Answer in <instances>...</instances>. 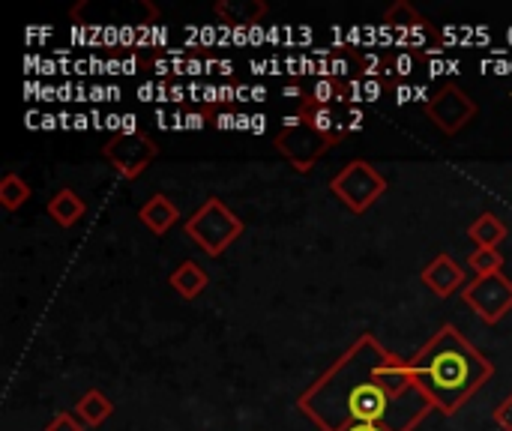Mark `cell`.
<instances>
[{
  "label": "cell",
  "mask_w": 512,
  "mask_h": 431,
  "mask_svg": "<svg viewBox=\"0 0 512 431\" xmlns=\"http://www.w3.org/2000/svg\"><path fill=\"white\" fill-rule=\"evenodd\" d=\"M462 300L471 312L480 315L486 324H498L512 309V279L504 273L498 276H477L471 285H465Z\"/></svg>",
  "instance_id": "ba28073f"
},
{
  "label": "cell",
  "mask_w": 512,
  "mask_h": 431,
  "mask_svg": "<svg viewBox=\"0 0 512 431\" xmlns=\"http://www.w3.org/2000/svg\"><path fill=\"white\" fill-rule=\"evenodd\" d=\"M426 117L444 132V135H459L474 117H477V102L456 84V81H444L438 90H432V96L423 102Z\"/></svg>",
  "instance_id": "8992f818"
},
{
  "label": "cell",
  "mask_w": 512,
  "mask_h": 431,
  "mask_svg": "<svg viewBox=\"0 0 512 431\" xmlns=\"http://www.w3.org/2000/svg\"><path fill=\"white\" fill-rule=\"evenodd\" d=\"M168 282H171V288L183 297V300H195V297H201L204 294V288H207V273L195 264V261H183L171 276H168Z\"/></svg>",
  "instance_id": "4fadbf2b"
},
{
  "label": "cell",
  "mask_w": 512,
  "mask_h": 431,
  "mask_svg": "<svg viewBox=\"0 0 512 431\" xmlns=\"http://www.w3.org/2000/svg\"><path fill=\"white\" fill-rule=\"evenodd\" d=\"M138 219H141V225H144L147 231H153L156 237H162V234H168V231L180 222V210H177L174 201H168V195L156 192V195H150V198L141 204Z\"/></svg>",
  "instance_id": "30bf717a"
},
{
  "label": "cell",
  "mask_w": 512,
  "mask_h": 431,
  "mask_svg": "<svg viewBox=\"0 0 512 431\" xmlns=\"http://www.w3.org/2000/svg\"><path fill=\"white\" fill-rule=\"evenodd\" d=\"M357 66L363 75H384L387 78V57H381V54H363V57H357Z\"/></svg>",
  "instance_id": "d6986e66"
},
{
  "label": "cell",
  "mask_w": 512,
  "mask_h": 431,
  "mask_svg": "<svg viewBox=\"0 0 512 431\" xmlns=\"http://www.w3.org/2000/svg\"><path fill=\"white\" fill-rule=\"evenodd\" d=\"M507 225L495 216V213H480L477 222H471L468 228V237L474 240L477 249H498L504 240H507Z\"/></svg>",
  "instance_id": "5bb4252c"
},
{
  "label": "cell",
  "mask_w": 512,
  "mask_h": 431,
  "mask_svg": "<svg viewBox=\"0 0 512 431\" xmlns=\"http://www.w3.org/2000/svg\"><path fill=\"white\" fill-rule=\"evenodd\" d=\"M213 9H216V18H222L231 27H237V24H243V27L258 24L270 12V6L261 3V0H219Z\"/></svg>",
  "instance_id": "8fae6325"
},
{
  "label": "cell",
  "mask_w": 512,
  "mask_h": 431,
  "mask_svg": "<svg viewBox=\"0 0 512 431\" xmlns=\"http://www.w3.org/2000/svg\"><path fill=\"white\" fill-rule=\"evenodd\" d=\"M384 24L396 27V30H426L429 21L408 3V0H396L387 12H384Z\"/></svg>",
  "instance_id": "2e32d148"
},
{
  "label": "cell",
  "mask_w": 512,
  "mask_h": 431,
  "mask_svg": "<svg viewBox=\"0 0 512 431\" xmlns=\"http://www.w3.org/2000/svg\"><path fill=\"white\" fill-rule=\"evenodd\" d=\"M30 195H33V189H30V183L24 180V177H18V174H6L3 180H0V204L9 210V213H15L18 207H24L27 201H30Z\"/></svg>",
  "instance_id": "e0dca14e"
},
{
  "label": "cell",
  "mask_w": 512,
  "mask_h": 431,
  "mask_svg": "<svg viewBox=\"0 0 512 431\" xmlns=\"http://www.w3.org/2000/svg\"><path fill=\"white\" fill-rule=\"evenodd\" d=\"M342 431H390V429H384V426H348V429H342Z\"/></svg>",
  "instance_id": "603a6c76"
},
{
  "label": "cell",
  "mask_w": 512,
  "mask_h": 431,
  "mask_svg": "<svg viewBox=\"0 0 512 431\" xmlns=\"http://www.w3.org/2000/svg\"><path fill=\"white\" fill-rule=\"evenodd\" d=\"M102 156L105 162L117 171L120 180H135L141 177L150 162L159 156V144L144 135V132H135V135H117L111 138L105 147H102Z\"/></svg>",
  "instance_id": "52a82bcc"
},
{
  "label": "cell",
  "mask_w": 512,
  "mask_h": 431,
  "mask_svg": "<svg viewBox=\"0 0 512 431\" xmlns=\"http://www.w3.org/2000/svg\"><path fill=\"white\" fill-rule=\"evenodd\" d=\"M333 144H339V138H330V135L318 132L315 123L309 120V114H306L303 108H297L291 117H285L282 129H279L276 138H273L276 153L285 156L288 165H291L294 171H300V174L312 171V168L321 162V156H324Z\"/></svg>",
  "instance_id": "3957f363"
},
{
  "label": "cell",
  "mask_w": 512,
  "mask_h": 431,
  "mask_svg": "<svg viewBox=\"0 0 512 431\" xmlns=\"http://www.w3.org/2000/svg\"><path fill=\"white\" fill-rule=\"evenodd\" d=\"M297 411L318 431L384 426L414 431L435 408L414 381L411 363L363 333L300 396Z\"/></svg>",
  "instance_id": "6da1fadb"
},
{
  "label": "cell",
  "mask_w": 512,
  "mask_h": 431,
  "mask_svg": "<svg viewBox=\"0 0 512 431\" xmlns=\"http://www.w3.org/2000/svg\"><path fill=\"white\" fill-rule=\"evenodd\" d=\"M204 117H207V111H195V114H189V120H186V126H189V129H192V126H195V129H201V126L207 123Z\"/></svg>",
  "instance_id": "7402d4cb"
},
{
  "label": "cell",
  "mask_w": 512,
  "mask_h": 431,
  "mask_svg": "<svg viewBox=\"0 0 512 431\" xmlns=\"http://www.w3.org/2000/svg\"><path fill=\"white\" fill-rule=\"evenodd\" d=\"M468 264L474 267L477 276H498V273H504V255H501V249H477L468 258Z\"/></svg>",
  "instance_id": "ac0fdd59"
},
{
  "label": "cell",
  "mask_w": 512,
  "mask_h": 431,
  "mask_svg": "<svg viewBox=\"0 0 512 431\" xmlns=\"http://www.w3.org/2000/svg\"><path fill=\"white\" fill-rule=\"evenodd\" d=\"M330 192L354 213L363 216L384 192H387V177L366 159H354L348 162L333 180H330Z\"/></svg>",
  "instance_id": "5b68a950"
},
{
  "label": "cell",
  "mask_w": 512,
  "mask_h": 431,
  "mask_svg": "<svg viewBox=\"0 0 512 431\" xmlns=\"http://www.w3.org/2000/svg\"><path fill=\"white\" fill-rule=\"evenodd\" d=\"M411 372L423 396L444 417H456L495 378L492 360L453 324H444L429 336V342L414 354Z\"/></svg>",
  "instance_id": "7a4b0ae2"
},
{
  "label": "cell",
  "mask_w": 512,
  "mask_h": 431,
  "mask_svg": "<svg viewBox=\"0 0 512 431\" xmlns=\"http://www.w3.org/2000/svg\"><path fill=\"white\" fill-rule=\"evenodd\" d=\"M183 231L192 243H198L210 258H219L231 249L234 240H240V234L246 231L243 219L228 210L219 198H207L186 222Z\"/></svg>",
  "instance_id": "277c9868"
},
{
  "label": "cell",
  "mask_w": 512,
  "mask_h": 431,
  "mask_svg": "<svg viewBox=\"0 0 512 431\" xmlns=\"http://www.w3.org/2000/svg\"><path fill=\"white\" fill-rule=\"evenodd\" d=\"M87 213V204L72 192V189H57L51 198H48V216L60 225V228H72L84 219Z\"/></svg>",
  "instance_id": "7c38bea8"
},
{
  "label": "cell",
  "mask_w": 512,
  "mask_h": 431,
  "mask_svg": "<svg viewBox=\"0 0 512 431\" xmlns=\"http://www.w3.org/2000/svg\"><path fill=\"white\" fill-rule=\"evenodd\" d=\"M420 282H423L435 297H453L459 288L465 291V270H462L447 252H441V255H435V258L423 267Z\"/></svg>",
  "instance_id": "9c48e42d"
},
{
  "label": "cell",
  "mask_w": 512,
  "mask_h": 431,
  "mask_svg": "<svg viewBox=\"0 0 512 431\" xmlns=\"http://www.w3.org/2000/svg\"><path fill=\"white\" fill-rule=\"evenodd\" d=\"M111 414H114V405H111V399H108L105 393H99V390H87V393L78 399V405H75V417H78L87 429L102 426Z\"/></svg>",
  "instance_id": "9a60e30c"
},
{
  "label": "cell",
  "mask_w": 512,
  "mask_h": 431,
  "mask_svg": "<svg viewBox=\"0 0 512 431\" xmlns=\"http://www.w3.org/2000/svg\"><path fill=\"white\" fill-rule=\"evenodd\" d=\"M495 423H498V429L501 431H512V396H507L498 408H495Z\"/></svg>",
  "instance_id": "44dd1931"
},
{
  "label": "cell",
  "mask_w": 512,
  "mask_h": 431,
  "mask_svg": "<svg viewBox=\"0 0 512 431\" xmlns=\"http://www.w3.org/2000/svg\"><path fill=\"white\" fill-rule=\"evenodd\" d=\"M45 431H87V426H84L78 417H72V414L60 411V414H54V420L45 426Z\"/></svg>",
  "instance_id": "ffe728a7"
}]
</instances>
